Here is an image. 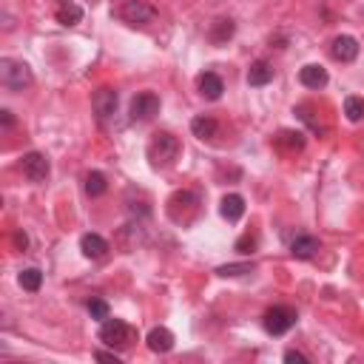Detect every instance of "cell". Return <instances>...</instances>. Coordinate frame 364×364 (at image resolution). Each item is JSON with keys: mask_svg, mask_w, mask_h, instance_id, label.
Returning <instances> with one entry per match:
<instances>
[{"mask_svg": "<svg viewBox=\"0 0 364 364\" xmlns=\"http://www.w3.org/2000/svg\"><path fill=\"white\" fill-rule=\"evenodd\" d=\"M180 157V140L168 131H157L148 143V160L154 168H168Z\"/></svg>", "mask_w": 364, "mask_h": 364, "instance_id": "1", "label": "cell"}, {"mask_svg": "<svg viewBox=\"0 0 364 364\" xmlns=\"http://www.w3.org/2000/svg\"><path fill=\"white\" fill-rule=\"evenodd\" d=\"M80 251H83L86 259H102L111 248H108V242H105L100 233H86V236L80 239Z\"/></svg>", "mask_w": 364, "mask_h": 364, "instance_id": "11", "label": "cell"}, {"mask_svg": "<svg viewBox=\"0 0 364 364\" xmlns=\"http://www.w3.org/2000/svg\"><path fill=\"white\" fill-rule=\"evenodd\" d=\"M154 18H157V9L151 4H146V0H126V4L119 6V20L129 26H137V29L154 23Z\"/></svg>", "mask_w": 364, "mask_h": 364, "instance_id": "4", "label": "cell"}, {"mask_svg": "<svg viewBox=\"0 0 364 364\" xmlns=\"http://www.w3.org/2000/svg\"><path fill=\"white\" fill-rule=\"evenodd\" d=\"M20 168H23V174H26L32 182H46V180H49V171H52L49 160H46L40 151H29V154L20 160Z\"/></svg>", "mask_w": 364, "mask_h": 364, "instance_id": "8", "label": "cell"}, {"mask_svg": "<svg viewBox=\"0 0 364 364\" xmlns=\"http://www.w3.org/2000/svg\"><path fill=\"white\" fill-rule=\"evenodd\" d=\"M18 282H20V288H23V290L37 293V290H40V285H43V274H40L37 268H26V271L18 276Z\"/></svg>", "mask_w": 364, "mask_h": 364, "instance_id": "22", "label": "cell"}, {"mask_svg": "<svg viewBox=\"0 0 364 364\" xmlns=\"http://www.w3.org/2000/svg\"><path fill=\"white\" fill-rule=\"evenodd\" d=\"M91 105H94L97 119L105 123V119L114 117V111H117V91L114 88H97L94 97H91Z\"/></svg>", "mask_w": 364, "mask_h": 364, "instance_id": "9", "label": "cell"}, {"mask_svg": "<svg viewBox=\"0 0 364 364\" xmlns=\"http://www.w3.org/2000/svg\"><path fill=\"white\" fill-rule=\"evenodd\" d=\"M219 213H222L228 222H239L242 216H245V199H242L239 194H228V196H222V202H219Z\"/></svg>", "mask_w": 364, "mask_h": 364, "instance_id": "16", "label": "cell"}, {"mask_svg": "<svg viewBox=\"0 0 364 364\" xmlns=\"http://www.w3.org/2000/svg\"><path fill=\"white\" fill-rule=\"evenodd\" d=\"M344 114L350 123H358V119H364V100L361 97H347L344 100Z\"/></svg>", "mask_w": 364, "mask_h": 364, "instance_id": "25", "label": "cell"}, {"mask_svg": "<svg viewBox=\"0 0 364 364\" xmlns=\"http://www.w3.org/2000/svg\"><path fill=\"white\" fill-rule=\"evenodd\" d=\"M160 114V97L154 91H140L131 100V119L134 123H148Z\"/></svg>", "mask_w": 364, "mask_h": 364, "instance_id": "7", "label": "cell"}, {"mask_svg": "<svg viewBox=\"0 0 364 364\" xmlns=\"http://www.w3.org/2000/svg\"><path fill=\"white\" fill-rule=\"evenodd\" d=\"M299 80H302V86H307V88H322V86H327V71H324L322 66L310 63V66H305V69L299 71Z\"/></svg>", "mask_w": 364, "mask_h": 364, "instance_id": "20", "label": "cell"}, {"mask_svg": "<svg viewBox=\"0 0 364 364\" xmlns=\"http://www.w3.org/2000/svg\"><path fill=\"white\" fill-rule=\"evenodd\" d=\"M276 143L282 148H288V151H302L305 148V134L302 131H279Z\"/></svg>", "mask_w": 364, "mask_h": 364, "instance_id": "23", "label": "cell"}, {"mask_svg": "<svg viewBox=\"0 0 364 364\" xmlns=\"http://www.w3.org/2000/svg\"><path fill=\"white\" fill-rule=\"evenodd\" d=\"M262 324H265V330L271 336H282V333H288L296 324V310L293 307H285V305H276V307H271L265 313Z\"/></svg>", "mask_w": 364, "mask_h": 364, "instance_id": "6", "label": "cell"}, {"mask_svg": "<svg viewBox=\"0 0 364 364\" xmlns=\"http://www.w3.org/2000/svg\"><path fill=\"white\" fill-rule=\"evenodd\" d=\"M105 188H108V182H105V177L100 171H88L86 174V194L88 196H102Z\"/></svg>", "mask_w": 364, "mask_h": 364, "instance_id": "24", "label": "cell"}, {"mask_svg": "<svg viewBox=\"0 0 364 364\" xmlns=\"http://www.w3.org/2000/svg\"><path fill=\"white\" fill-rule=\"evenodd\" d=\"M254 248H257V236L254 233H245L242 239H236V251L239 254H254Z\"/></svg>", "mask_w": 364, "mask_h": 364, "instance_id": "28", "label": "cell"}, {"mask_svg": "<svg viewBox=\"0 0 364 364\" xmlns=\"http://www.w3.org/2000/svg\"><path fill=\"white\" fill-rule=\"evenodd\" d=\"M196 88H199V94H202L205 100H219V97H222V91H225V83H222V77H219V74L205 71V74H199Z\"/></svg>", "mask_w": 364, "mask_h": 364, "instance_id": "13", "label": "cell"}, {"mask_svg": "<svg viewBox=\"0 0 364 364\" xmlns=\"http://www.w3.org/2000/svg\"><path fill=\"white\" fill-rule=\"evenodd\" d=\"M15 245H18L20 251H26V248H29V236H26L23 230H18V233H15Z\"/></svg>", "mask_w": 364, "mask_h": 364, "instance_id": "31", "label": "cell"}, {"mask_svg": "<svg viewBox=\"0 0 364 364\" xmlns=\"http://www.w3.org/2000/svg\"><path fill=\"white\" fill-rule=\"evenodd\" d=\"M54 18L60 26H74L83 20V9L74 4V0H57V9H54Z\"/></svg>", "mask_w": 364, "mask_h": 364, "instance_id": "15", "label": "cell"}, {"mask_svg": "<svg viewBox=\"0 0 364 364\" xmlns=\"http://www.w3.org/2000/svg\"><path fill=\"white\" fill-rule=\"evenodd\" d=\"M330 57L339 60V63H353V60L358 57V43H356V37L339 35V37L330 43Z\"/></svg>", "mask_w": 364, "mask_h": 364, "instance_id": "10", "label": "cell"}, {"mask_svg": "<svg viewBox=\"0 0 364 364\" xmlns=\"http://www.w3.org/2000/svg\"><path fill=\"white\" fill-rule=\"evenodd\" d=\"M0 119H4V126H6V129H12V123H15V117H12V111H6V108H4V111H0Z\"/></svg>", "mask_w": 364, "mask_h": 364, "instance_id": "32", "label": "cell"}, {"mask_svg": "<svg viewBox=\"0 0 364 364\" xmlns=\"http://www.w3.org/2000/svg\"><path fill=\"white\" fill-rule=\"evenodd\" d=\"M191 131H194V137H199V140H216L219 137V123H216V119L213 117H194L191 119Z\"/></svg>", "mask_w": 364, "mask_h": 364, "instance_id": "17", "label": "cell"}, {"mask_svg": "<svg viewBox=\"0 0 364 364\" xmlns=\"http://www.w3.org/2000/svg\"><path fill=\"white\" fill-rule=\"evenodd\" d=\"M319 251H322V245H319L316 236H296V239L290 242V254H293L296 259H313Z\"/></svg>", "mask_w": 364, "mask_h": 364, "instance_id": "14", "label": "cell"}, {"mask_svg": "<svg viewBox=\"0 0 364 364\" xmlns=\"http://www.w3.org/2000/svg\"><path fill=\"white\" fill-rule=\"evenodd\" d=\"M134 339V330L123 322V319H102V327H100V341H105L108 347H126L131 344Z\"/></svg>", "mask_w": 364, "mask_h": 364, "instance_id": "5", "label": "cell"}, {"mask_svg": "<svg viewBox=\"0 0 364 364\" xmlns=\"http://www.w3.org/2000/svg\"><path fill=\"white\" fill-rule=\"evenodd\" d=\"M233 32H236V23L230 20V18H219V20H213L211 23V43H216V46H225L230 37H233Z\"/></svg>", "mask_w": 364, "mask_h": 364, "instance_id": "18", "label": "cell"}, {"mask_svg": "<svg viewBox=\"0 0 364 364\" xmlns=\"http://www.w3.org/2000/svg\"><path fill=\"white\" fill-rule=\"evenodd\" d=\"M285 361H288V364H307V356L299 353V350H288V353H285Z\"/></svg>", "mask_w": 364, "mask_h": 364, "instance_id": "29", "label": "cell"}, {"mask_svg": "<svg viewBox=\"0 0 364 364\" xmlns=\"http://www.w3.org/2000/svg\"><path fill=\"white\" fill-rule=\"evenodd\" d=\"M251 271H254V265H251V262H242V265H222V268H216V274H219L222 279L245 276V274H251Z\"/></svg>", "mask_w": 364, "mask_h": 364, "instance_id": "26", "label": "cell"}, {"mask_svg": "<svg viewBox=\"0 0 364 364\" xmlns=\"http://www.w3.org/2000/svg\"><path fill=\"white\" fill-rule=\"evenodd\" d=\"M274 80V69L265 63V60H257L254 66H251V71H248V83L251 86H268Z\"/></svg>", "mask_w": 364, "mask_h": 364, "instance_id": "21", "label": "cell"}, {"mask_svg": "<svg viewBox=\"0 0 364 364\" xmlns=\"http://www.w3.org/2000/svg\"><path fill=\"white\" fill-rule=\"evenodd\" d=\"M199 213V196L194 191H177L168 199V216L177 225H191Z\"/></svg>", "mask_w": 364, "mask_h": 364, "instance_id": "3", "label": "cell"}, {"mask_svg": "<svg viewBox=\"0 0 364 364\" xmlns=\"http://www.w3.org/2000/svg\"><path fill=\"white\" fill-rule=\"evenodd\" d=\"M117 242H119V248L123 251H137V245H143L146 242V228L137 222H131V225H126L123 230H119V236H117Z\"/></svg>", "mask_w": 364, "mask_h": 364, "instance_id": "12", "label": "cell"}, {"mask_svg": "<svg viewBox=\"0 0 364 364\" xmlns=\"http://www.w3.org/2000/svg\"><path fill=\"white\" fill-rule=\"evenodd\" d=\"M146 341H148V347H151L154 353H168V350L174 347V333H171L168 327H154Z\"/></svg>", "mask_w": 364, "mask_h": 364, "instance_id": "19", "label": "cell"}, {"mask_svg": "<svg viewBox=\"0 0 364 364\" xmlns=\"http://www.w3.org/2000/svg\"><path fill=\"white\" fill-rule=\"evenodd\" d=\"M94 358H97V361H114V364H119V356H117V353H108V350H97Z\"/></svg>", "mask_w": 364, "mask_h": 364, "instance_id": "30", "label": "cell"}, {"mask_svg": "<svg viewBox=\"0 0 364 364\" xmlns=\"http://www.w3.org/2000/svg\"><path fill=\"white\" fill-rule=\"evenodd\" d=\"M0 83H4L6 91H23L32 86V69L23 60L4 57L0 60Z\"/></svg>", "mask_w": 364, "mask_h": 364, "instance_id": "2", "label": "cell"}, {"mask_svg": "<svg viewBox=\"0 0 364 364\" xmlns=\"http://www.w3.org/2000/svg\"><path fill=\"white\" fill-rule=\"evenodd\" d=\"M88 313H91V319H108V305L102 302V299H91L88 302Z\"/></svg>", "mask_w": 364, "mask_h": 364, "instance_id": "27", "label": "cell"}]
</instances>
